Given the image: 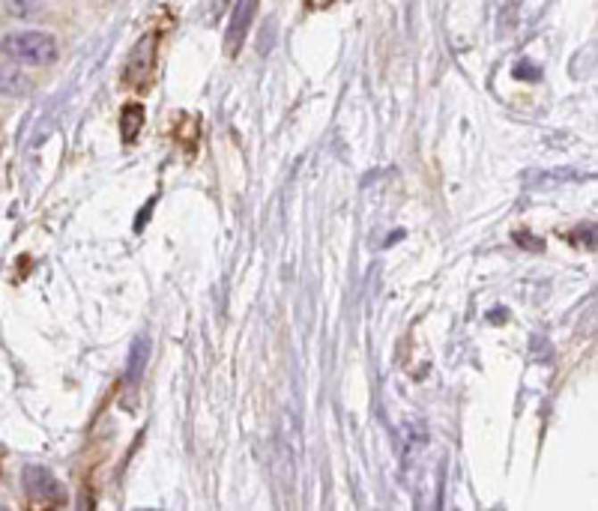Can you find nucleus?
<instances>
[{
	"instance_id": "f257e3e1",
	"label": "nucleus",
	"mask_w": 598,
	"mask_h": 511,
	"mask_svg": "<svg viewBox=\"0 0 598 511\" xmlns=\"http://www.w3.org/2000/svg\"><path fill=\"white\" fill-rule=\"evenodd\" d=\"M0 54L19 66H51L60 57V45L48 30H12L0 39Z\"/></svg>"
},
{
	"instance_id": "f03ea898",
	"label": "nucleus",
	"mask_w": 598,
	"mask_h": 511,
	"mask_svg": "<svg viewBox=\"0 0 598 511\" xmlns=\"http://www.w3.org/2000/svg\"><path fill=\"white\" fill-rule=\"evenodd\" d=\"M24 479H28V490H30L33 499H39V502L63 499V488H60V482L48 470H42V466H28V470H24Z\"/></svg>"
},
{
	"instance_id": "7ed1b4c3",
	"label": "nucleus",
	"mask_w": 598,
	"mask_h": 511,
	"mask_svg": "<svg viewBox=\"0 0 598 511\" xmlns=\"http://www.w3.org/2000/svg\"><path fill=\"white\" fill-rule=\"evenodd\" d=\"M252 19H254V0H237L234 15H230V24H228V39H225V45L230 48V54H237L239 45H243Z\"/></svg>"
},
{
	"instance_id": "20e7f679",
	"label": "nucleus",
	"mask_w": 598,
	"mask_h": 511,
	"mask_svg": "<svg viewBox=\"0 0 598 511\" xmlns=\"http://www.w3.org/2000/svg\"><path fill=\"white\" fill-rule=\"evenodd\" d=\"M33 90V78L19 66H0V96L21 99Z\"/></svg>"
},
{
	"instance_id": "39448f33",
	"label": "nucleus",
	"mask_w": 598,
	"mask_h": 511,
	"mask_svg": "<svg viewBox=\"0 0 598 511\" xmlns=\"http://www.w3.org/2000/svg\"><path fill=\"white\" fill-rule=\"evenodd\" d=\"M153 37L147 33L138 45L132 48V57H129V78H147V75L153 72Z\"/></svg>"
},
{
	"instance_id": "423d86ee",
	"label": "nucleus",
	"mask_w": 598,
	"mask_h": 511,
	"mask_svg": "<svg viewBox=\"0 0 598 511\" xmlns=\"http://www.w3.org/2000/svg\"><path fill=\"white\" fill-rule=\"evenodd\" d=\"M147 359H150V338L138 335L135 338V344H132V353H129V374H126L129 383L141 380L144 368H147Z\"/></svg>"
},
{
	"instance_id": "0eeeda50",
	"label": "nucleus",
	"mask_w": 598,
	"mask_h": 511,
	"mask_svg": "<svg viewBox=\"0 0 598 511\" xmlns=\"http://www.w3.org/2000/svg\"><path fill=\"white\" fill-rule=\"evenodd\" d=\"M4 10L19 21H33L46 12V4L42 0H4Z\"/></svg>"
}]
</instances>
